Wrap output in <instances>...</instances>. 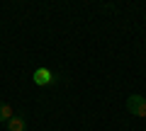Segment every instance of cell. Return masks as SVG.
<instances>
[{
  "label": "cell",
  "mask_w": 146,
  "mask_h": 131,
  "mask_svg": "<svg viewBox=\"0 0 146 131\" xmlns=\"http://www.w3.org/2000/svg\"><path fill=\"white\" fill-rule=\"evenodd\" d=\"M12 117H15V109H12L7 102H0V121H5V124H7Z\"/></svg>",
  "instance_id": "obj_4"
},
{
  "label": "cell",
  "mask_w": 146,
  "mask_h": 131,
  "mask_svg": "<svg viewBox=\"0 0 146 131\" xmlns=\"http://www.w3.org/2000/svg\"><path fill=\"white\" fill-rule=\"evenodd\" d=\"M32 80H34V85H39V88H49V85L54 83V73L49 68H36L34 70V75H32Z\"/></svg>",
  "instance_id": "obj_2"
},
{
  "label": "cell",
  "mask_w": 146,
  "mask_h": 131,
  "mask_svg": "<svg viewBox=\"0 0 146 131\" xmlns=\"http://www.w3.org/2000/svg\"><path fill=\"white\" fill-rule=\"evenodd\" d=\"M7 131H27V119L22 114H15L7 121Z\"/></svg>",
  "instance_id": "obj_3"
},
{
  "label": "cell",
  "mask_w": 146,
  "mask_h": 131,
  "mask_svg": "<svg viewBox=\"0 0 146 131\" xmlns=\"http://www.w3.org/2000/svg\"><path fill=\"white\" fill-rule=\"evenodd\" d=\"M127 109L134 117H146V97H141V95H129V97H127Z\"/></svg>",
  "instance_id": "obj_1"
}]
</instances>
